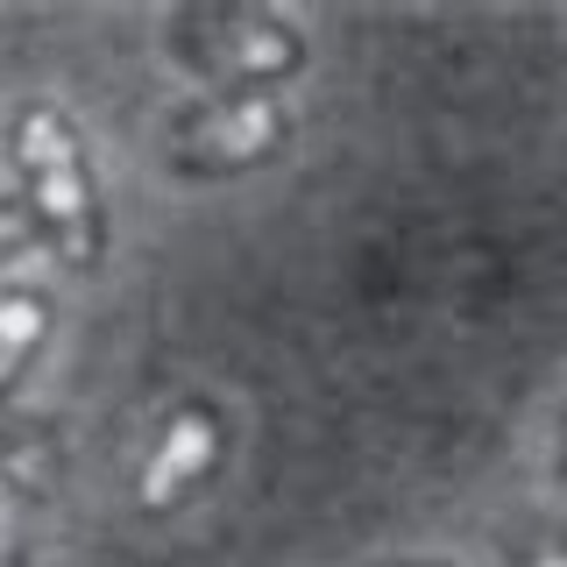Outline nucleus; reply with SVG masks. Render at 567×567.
<instances>
[{"mask_svg":"<svg viewBox=\"0 0 567 567\" xmlns=\"http://www.w3.org/2000/svg\"><path fill=\"white\" fill-rule=\"evenodd\" d=\"M220 454H227V419L213 412L206 398H185L164 425H156L150 454H142L135 504H142V511H177L185 496H199V489L213 483Z\"/></svg>","mask_w":567,"mask_h":567,"instance_id":"20e7f679","label":"nucleus"},{"mask_svg":"<svg viewBox=\"0 0 567 567\" xmlns=\"http://www.w3.org/2000/svg\"><path fill=\"white\" fill-rule=\"evenodd\" d=\"M525 567H567V546H532Z\"/></svg>","mask_w":567,"mask_h":567,"instance_id":"0eeeda50","label":"nucleus"},{"mask_svg":"<svg viewBox=\"0 0 567 567\" xmlns=\"http://www.w3.org/2000/svg\"><path fill=\"white\" fill-rule=\"evenodd\" d=\"M164 50L220 93H270L277 79L306 71V29L270 8H185L171 14Z\"/></svg>","mask_w":567,"mask_h":567,"instance_id":"f03ea898","label":"nucleus"},{"mask_svg":"<svg viewBox=\"0 0 567 567\" xmlns=\"http://www.w3.org/2000/svg\"><path fill=\"white\" fill-rule=\"evenodd\" d=\"M398 567H433V560H398Z\"/></svg>","mask_w":567,"mask_h":567,"instance_id":"1a4fd4ad","label":"nucleus"},{"mask_svg":"<svg viewBox=\"0 0 567 567\" xmlns=\"http://www.w3.org/2000/svg\"><path fill=\"white\" fill-rule=\"evenodd\" d=\"M8 150H14V199L29 206L50 262H64V270H100L106 213H100L93 171H85V142L71 128V114H58V106H22Z\"/></svg>","mask_w":567,"mask_h":567,"instance_id":"f257e3e1","label":"nucleus"},{"mask_svg":"<svg viewBox=\"0 0 567 567\" xmlns=\"http://www.w3.org/2000/svg\"><path fill=\"white\" fill-rule=\"evenodd\" d=\"M291 142V114L270 93H213L171 121L164 164L177 177H241Z\"/></svg>","mask_w":567,"mask_h":567,"instance_id":"7ed1b4c3","label":"nucleus"},{"mask_svg":"<svg viewBox=\"0 0 567 567\" xmlns=\"http://www.w3.org/2000/svg\"><path fill=\"white\" fill-rule=\"evenodd\" d=\"M58 483H64V440H58V425L14 412L8 419V496H14V504H35V496H50Z\"/></svg>","mask_w":567,"mask_h":567,"instance_id":"39448f33","label":"nucleus"},{"mask_svg":"<svg viewBox=\"0 0 567 567\" xmlns=\"http://www.w3.org/2000/svg\"><path fill=\"white\" fill-rule=\"evenodd\" d=\"M43 333H50V298L35 291L29 277H14L8 291H0V383H8V390H22L35 348H43Z\"/></svg>","mask_w":567,"mask_h":567,"instance_id":"423d86ee","label":"nucleus"},{"mask_svg":"<svg viewBox=\"0 0 567 567\" xmlns=\"http://www.w3.org/2000/svg\"><path fill=\"white\" fill-rule=\"evenodd\" d=\"M560 475H567V419H560Z\"/></svg>","mask_w":567,"mask_h":567,"instance_id":"6e6552de","label":"nucleus"}]
</instances>
